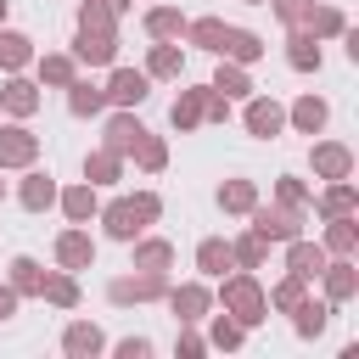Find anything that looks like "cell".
<instances>
[{"instance_id": "cell-1", "label": "cell", "mask_w": 359, "mask_h": 359, "mask_svg": "<svg viewBox=\"0 0 359 359\" xmlns=\"http://www.w3.org/2000/svg\"><path fill=\"white\" fill-rule=\"evenodd\" d=\"M157 213H163V196H157V191H135V196H112L95 219H101V230H107L112 241L129 247L146 224H157Z\"/></svg>"}, {"instance_id": "cell-2", "label": "cell", "mask_w": 359, "mask_h": 359, "mask_svg": "<svg viewBox=\"0 0 359 359\" xmlns=\"http://www.w3.org/2000/svg\"><path fill=\"white\" fill-rule=\"evenodd\" d=\"M213 303H219L224 314H236V320H241L247 331L269 320V297H264V286H258V275H252V269L219 275V292H213Z\"/></svg>"}, {"instance_id": "cell-3", "label": "cell", "mask_w": 359, "mask_h": 359, "mask_svg": "<svg viewBox=\"0 0 359 359\" xmlns=\"http://www.w3.org/2000/svg\"><path fill=\"white\" fill-rule=\"evenodd\" d=\"M247 219H252L247 230H258L269 247H280V241L303 236V219H309V213H297V208H286V202H275V208H269V202H252V208H247Z\"/></svg>"}, {"instance_id": "cell-4", "label": "cell", "mask_w": 359, "mask_h": 359, "mask_svg": "<svg viewBox=\"0 0 359 359\" xmlns=\"http://www.w3.org/2000/svg\"><path fill=\"white\" fill-rule=\"evenodd\" d=\"M73 62L79 67H112L118 62V28L112 22H101V28L79 22L73 28Z\"/></svg>"}, {"instance_id": "cell-5", "label": "cell", "mask_w": 359, "mask_h": 359, "mask_svg": "<svg viewBox=\"0 0 359 359\" xmlns=\"http://www.w3.org/2000/svg\"><path fill=\"white\" fill-rule=\"evenodd\" d=\"M163 292H168V275H163V269H135V275L107 280V303H118V309H129V303H157Z\"/></svg>"}, {"instance_id": "cell-6", "label": "cell", "mask_w": 359, "mask_h": 359, "mask_svg": "<svg viewBox=\"0 0 359 359\" xmlns=\"http://www.w3.org/2000/svg\"><path fill=\"white\" fill-rule=\"evenodd\" d=\"M163 303L174 309V320H180V325H196V320H208V314H213V286H208V280H180V286H168V292H163Z\"/></svg>"}, {"instance_id": "cell-7", "label": "cell", "mask_w": 359, "mask_h": 359, "mask_svg": "<svg viewBox=\"0 0 359 359\" xmlns=\"http://www.w3.org/2000/svg\"><path fill=\"white\" fill-rule=\"evenodd\" d=\"M28 163H39V135L22 118L0 123V168H28Z\"/></svg>"}, {"instance_id": "cell-8", "label": "cell", "mask_w": 359, "mask_h": 359, "mask_svg": "<svg viewBox=\"0 0 359 359\" xmlns=\"http://www.w3.org/2000/svg\"><path fill=\"white\" fill-rule=\"evenodd\" d=\"M241 123H247V135H252V140H275V135L286 129V107H280L275 95H247Z\"/></svg>"}, {"instance_id": "cell-9", "label": "cell", "mask_w": 359, "mask_h": 359, "mask_svg": "<svg viewBox=\"0 0 359 359\" xmlns=\"http://www.w3.org/2000/svg\"><path fill=\"white\" fill-rule=\"evenodd\" d=\"M146 140V123L135 118V107H118L112 118H107V129H101V146L107 151H118V157H135V146Z\"/></svg>"}, {"instance_id": "cell-10", "label": "cell", "mask_w": 359, "mask_h": 359, "mask_svg": "<svg viewBox=\"0 0 359 359\" xmlns=\"http://www.w3.org/2000/svg\"><path fill=\"white\" fill-rule=\"evenodd\" d=\"M101 90H107V107H140L151 95V79H146V67H112V79Z\"/></svg>"}, {"instance_id": "cell-11", "label": "cell", "mask_w": 359, "mask_h": 359, "mask_svg": "<svg viewBox=\"0 0 359 359\" xmlns=\"http://www.w3.org/2000/svg\"><path fill=\"white\" fill-rule=\"evenodd\" d=\"M309 168H314V180H353V151L342 140H314Z\"/></svg>"}, {"instance_id": "cell-12", "label": "cell", "mask_w": 359, "mask_h": 359, "mask_svg": "<svg viewBox=\"0 0 359 359\" xmlns=\"http://www.w3.org/2000/svg\"><path fill=\"white\" fill-rule=\"evenodd\" d=\"M95 264V236L84 230V224H67L62 236H56V269H90Z\"/></svg>"}, {"instance_id": "cell-13", "label": "cell", "mask_w": 359, "mask_h": 359, "mask_svg": "<svg viewBox=\"0 0 359 359\" xmlns=\"http://www.w3.org/2000/svg\"><path fill=\"white\" fill-rule=\"evenodd\" d=\"M45 107V95H39V84L34 79H22V73H6V84H0V112H11V118H34Z\"/></svg>"}, {"instance_id": "cell-14", "label": "cell", "mask_w": 359, "mask_h": 359, "mask_svg": "<svg viewBox=\"0 0 359 359\" xmlns=\"http://www.w3.org/2000/svg\"><path fill=\"white\" fill-rule=\"evenodd\" d=\"M73 79H79L73 50H45V56H34V84H39V90H67Z\"/></svg>"}, {"instance_id": "cell-15", "label": "cell", "mask_w": 359, "mask_h": 359, "mask_svg": "<svg viewBox=\"0 0 359 359\" xmlns=\"http://www.w3.org/2000/svg\"><path fill=\"white\" fill-rule=\"evenodd\" d=\"M56 191H62V185L50 180V168H34V163H28V168H22V185H17V202H22L28 213H45V208H56Z\"/></svg>"}, {"instance_id": "cell-16", "label": "cell", "mask_w": 359, "mask_h": 359, "mask_svg": "<svg viewBox=\"0 0 359 359\" xmlns=\"http://www.w3.org/2000/svg\"><path fill=\"white\" fill-rule=\"evenodd\" d=\"M56 208L67 213V224H90V219L101 213V191H95L90 180H79V185H62V191H56Z\"/></svg>"}, {"instance_id": "cell-17", "label": "cell", "mask_w": 359, "mask_h": 359, "mask_svg": "<svg viewBox=\"0 0 359 359\" xmlns=\"http://www.w3.org/2000/svg\"><path fill=\"white\" fill-rule=\"evenodd\" d=\"M314 280H325V303L359 297V269H353V258H325V269H320Z\"/></svg>"}, {"instance_id": "cell-18", "label": "cell", "mask_w": 359, "mask_h": 359, "mask_svg": "<svg viewBox=\"0 0 359 359\" xmlns=\"http://www.w3.org/2000/svg\"><path fill=\"white\" fill-rule=\"evenodd\" d=\"M62 353H67V359H95V353H107V331H101L95 320H73V325L62 331Z\"/></svg>"}, {"instance_id": "cell-19", "label": "cell", "mask_w": 359, "mask_h": 359, "mask_svg": "<svg viewBox=\"0 0 359 359\" xmlns=\"http://www.w3.org/2000/svg\"><path fill=\"white\" fill-rule=\"evenodd\" d=\"M320 62H325L320 39H314L309 28H286V67H292V73H320Z\"/></svg>"}, {"instance_id": "cell-20", "label": "cell", "mask_w": 359, "mask_h": 359, "mask_svg": "<svg viewBox=\"0 0 359 359\" xmlns=\"http://www.w3.org/2000/svg\"><path fill=\"white\" fill-rule=\"evenodd\" d=\"M325 118H331V101H325V95H314V90H309V95H297V101L286 107V123H292L297 135H320V129H325Z\"/></svg>"}, {"instance_id": "cell-21", "label": "cell", "mask_w": 359, "mask_h": 359, "mask_svg": "<svg viewBox=\"0 0 359 359\" xmlns=\"http://www.w3.org/2000/svg\"><path fill=\"white\" fill-rule=\"evenodd\" d=\"M280 247H286V269L303 275V280H314V275L325 269V258H331L320 241H303V236H292V241H280Z\"/></svg>"}, {"instance_id": "cell-22", "label": "cell", "mask_w": 359, "mask_h": 359, "mask_svg": "<svg viewBox=\"0 0 359 359\" xmlns=\"http://www.w3.org/2000/svg\"><path fill=\"white\" fill-rule=\"evenodd\" d=\"M297 28H309L314 39H337V34L348 28V17H342L337 6H325V0H309V6H303V17H297Z\"/></svg>"}, {"instance_id": "cell-23", "label": "cell", "mask_w": 359, "mask_h": 359, "mask_svg": "<svg viewBox=\"0 0 359 359\" xmlns=\"http://www.w3.org/2000/svg\"><path fill=\"white\" fill-rule=\"evenodd\" d=\"M224 28H230L224 17H185V34L180 39L196 45V50H208V56H219L224 50Z\"/></svg>"}, {"instance_id": "cell-24", "label": "cell", "mask_w": 359, "mask_h": 359, "mask_svg": "<svg viewBox=\"0 0 359 359\" xmlns=\"http://www.w3.org/2000/svg\"><path fill=\"white\" fill-rule=\"evenodd\" d=\"M180 73H185L180 39H151V50H146V79H180Z\"/></svg>"}, {"instance_id": "cell-25", "label": "cell", "mask_w": 359, "mask_h": 359, "mask_svg": "<svg viewBox=\"0 0 359 359\" xmlns=\"http://www.w3.org/2000/svg\"><path fill=\"white\" fill-rule=\"evenodd\" d=\"M202 101H208V84H191V90H180V95H174V107H168V123H174L180 135L202 129Z\"/></svg>"}, {"instance_id": "cell-26", "label": "cell", "mask_w": 359, "mask_h": 359, "mask_svg": "<svg viewBox=\"0 0 359 359\" xmlns=\"http://www.w3.org/2000/svg\"><path fill=\"white\" fill-rule=\"evenodd\" d=\"M331 258H353L359 252V219L353 213H337V219H325V241H320Z\"/></svg>"}, {"instance_id": "cell-27", "label": "cell", "mask_w": 359, "mask_h": 359, "mask_svg": "<svg viewBox=\"0 0 359 359\" xmlns=\"http://www.w3.org/2000/svg\"><path fill=\"white\" fill-rule=\"evenodd\" d=\"M129 247H135L129 269H163V275H168V264H174V241H163V236H146V230H140Z\"/></svg>"}, {"instance_id": "cell-28", "label": "cell", "mask_w": 359, "mask_h": 359, "mask_svg": "<svg viewBox=\"0 0 359 359\" xmlns=\"http://www.w3.org/2000/svg\"><path fill=\"white\" fill-rule=\"evenodd\" d=\"M213 90H219L224 101H247V95H252V73H247L241 62L219 56V67H213Z\"/></svg>"}, {"instance_id": "cell-29", "label": "cell", "mask_w": 359, "mask_h": 359, "mask_svg": "<svg viewBox=\"0 0 359 359\" xmlns=\"http://www.w3.org/2000/svg\"><path fill=\"white\" fill-rule=\"evenodd\" d=\"M84 180H90L95 191H107V185H118V180H123V157H118V151H107V146H95V151H84Z\"/></svg>"}, {"instance_id": "cell-30", "label": "cell", "mask_w": 359, "mask_h": 359, "mask_svg": "<svg viewBox=\"0 0 359 359\" xmlns=\"http://www.w3.org/2000/svg\"><path fill=\"white\" fill-rule=\"evenodd\" d=\"M309 208H320V219H337V213H359V191H353V180H325L320 202H309Z\"/></svg>"}, {"instance_id": "cell-31", "label": "cell", "mask_w": 359, "mask_h": 359, "mask_svg": "<svg viewBox=\"0 0 359 359\" xmlns=\"http://www.w3.org/2000/svg\"><path fill=\"white\" fill-rule=\"evenodd\" d=\"M34 39L28 34H17V28H0V73H22V67H34Z\"/></svg>"}, {"instance_id": "cell-32", "label": "cell", "mask_w": 359, "mask_h": 359, "mask_svg": "<svg viewBox=\"0 0 359 359\" xmlns=\"http://www.w3.org/2000/svg\"><path fill=\"white\" fill-rule=\"evenodd\" d=\"M264 39L252 34V28H224V50L219 56H230V62H241V67H252V62H264Z\"/></svg>"}, {"instance_id": "cell-33", "label": "cell", "mask_w": 359, "mask_h": 359, "mask_svg": "<svg viewBox=\"0 0 359 359\" xmlns=\"http://www.w3.org/2000/svg\"><path fill=\"white\" fill-rule=\"evenodd\" d=\"M67 112H73V118H101V112H107V90L90 84V79H73V84H67Z\"/></svg>"}, {"instance_id": "cell-34", "label": "cell", "mask_w": 359, "mask_h": 359, "mask_svg": "<svg viewBox=\"0 0 359 359\" xmlns=\"http://www.w3.org/2000/svg\"><path fill=\"white\" fill-rule=\"evenodd\" d=\"M196 269H202V280H219L224 269H236V264H230V241H224V236L196 241Z\"/></svg>"}, {"instance_id": "cell-35", "label": "cell", "mask_w": 359, "mask_h": 359, "mask_svg": "<svg viewBox=\"0 0 359 359\" xmlns=\"http://www.w3.org/2000/svg\"><path fill=\"white\" fill-rule=\"evenodd\" d=\"M6 280H11V292H17V297H39V286H45V264H39V258H28V252H17Z\"/></svg>"}, {"instance_id": "cell-36", "label": "cell", "mask_w": 359, "mask_h": 359, "mask_svg": "<svg viewBox=\"0 0 359 359\" xmlns=\"http://www.w3.org/2000/svg\"><path fill=\"white\" fill-rule=\"evenodd\" d=\"M39 297H45L50 309H79V280H73V269H45Z\"/></svg>"}, {"instance_id": "cell-37", "label": "cell", "mask_w": 359, "mask_h": 359, "mask_svg": "<svg viewBox=\"0 0 359 359\" xmlns=\"http://www.w3.org/2000/svg\"><path fill=\"white\" fill-rule=\"evenodd\" d=\"M337 314V303H314V297H303L297 309H292V325H297V337L303 342H314L320 331H325V320Z\"/></svg>"}, {"instance_id": "cell-38", "label": "cell", "mask_w": 359, "mask_h": 359, "mask_svg": "<svg viewBox=\"0 0 359 359\" xmlns=\"http://www.w3.org/2000/svg\"><path fill=\"white\" fill-rule=\"evenodd\" d=\"M264 258H269V241H264L258 230H247V236L230 241V264H236V269H264Z\"/></svg>"}, {"instance_id": "cell-39", "label": "cell", "mask_w": 359, "mask_h": 359, "mask_svg": "<svg viewBox=\"0 0 359 359\" xmlns=\"http://www.w3.org/2000/svg\"><path fill=\"white\" fill-rule=\"evenodd\" d=\"M264 297H269V309H280V314H292V309H297V303H303V297H309V280H303V275H292V269H286V280H275V286H269V292H264Z\"/></svg>"}, {"instance_id": "cell-40", "label": "cell", "mask_w": 359, "mask_h": 359, "mask_svg": "<svg viewBox=\"0 0 359 359\" xmlns=\"http://www.w3.org/2000/svg\"><path fill=\"white\" fill-rule=\"evenodd\" d=\"M146 34H151V39H180V34H185V11L151 6V11H146Z\"/></svg>"}, {"instance_id": "cell-41", "label": "cell", "mask_w": 359, "mask_h": 359, "mask_svg": "<svg viewBox=\"0 0 359 359\" xmlns=\"http://www.w3.org/2000/svg\"><path fill=\"white\" fill-rule=\"evenodd\" d=\"M135 168H140V174H163V168H168V140L146 129V140L135 146Z\"/></svg>"}, {"instance_id": "cell-42", "label": "cell", "mask_w": 359, "mask_h": 359, "mask_svg": "<svg viewBox=\"0 0 359 359\" xmlns=\"http://www.w3.org/2000/svg\"><path fill=\"white\" fill-rule=\"evenodd\" d=\"M252 202H258V185H252V180H224V185H219V208H224V213H247Z\"/></svg>"}, {"instance_id": "cell-43", "label": "cell", "mask_w": 359, "mask_h": 359, "mask_svg": "<svg viewBox=\"0 0 359 359\" xmlns=\"http://www.w3.org/2000/svg\"><path fill=\"white\" fill-rule=\"evenodd\" d=\"M247 342V325L236 314H213V331H208V348H241Z\"/></svg>"}, {"instance_id": "cell-44", "label": "cell", "mask_w": 359, "mask_h": 359, "mask_svg": "<svg viewBox=\"0 0 359 359\" xmlns=\"http://www.w3.org/2000/svg\"><path fill=\"white\" fill-rule=\"evenodd\" d=\"M275 202H286V208H297V213H309V202H314V191H309L303 180H292V174H280V180H275Z\"/></svg>"}, {"instance_id": "cell-45", "label": "cell", "mask_w": 359, "mask_h": 359, "mask_svg": "<svg viewBox=\"0 0 359 359\" xmlns=\"http://www.w3.org/2000/svg\"><path fill=\"white\" fill-rule=\"evenodd\" d=\"M174 353H180V359H202V353H208V337H202L196 325H180V337H174Z\"/></svg>"}, {"instance_id": "cell-46", "label": "cell", "mask_w": 359, "mask_h": 359, "mask_svg": "<svg viewBox=\"0 0 359 359\" xmlns=\"http://www.w3.org/2000/svg\"><path fill=\"white\" fill-rule=\"evenodd\" d=\"M224 118H230V101H224V95L208 84V101H202V123H224Z\"/></svg>"}, {"instance_id": "cell-47", "label": "cell", "mask_w": 359, "mask_h": 359, "mask_svg": "<svg viewBox=\"0 0 359 359\" xmlns=\"http://www.w3.org/2000/svg\"><path fill=\"white\" fill-rule=\"evenodd\" d=\"M112 353H118V359H146V353H151V337H118Z\"/></svg>"}, {"instance_id": "cell-48", "label": "cell", "mask_w": 359, "mask_h": 359, "mask_svg": "<svg viewBox=\"0 0 359 359\" xmlns=\"http://www.w3.org/2000/svg\"><path fill=\"white\" fill-rule=\"evenodd\" d=\"M264 6H269L286 28H297V17H303V6H309V0H264Z\"/></svg>"}, {"instance_id": "cell-49", "label": "cell", "mask_w": 359, "mask_h": 359, "mask_svg": "<svg viewBox=\"0 0 359 359\" xmlns=\"http://www.w3.org/2000/svg\"><path fill=\"white\" fill-rule=\"evenodd\" d=\"M17 303H22V297L11 292V280H0V325H6L11 314H17Z\"/></svg>"}, {"instance_id": "cell-50", "label": "cell", "mask_w": 359, "mask_h": 359, "mask_svg": "<svg viewBox=\"0 0 359 359\" xmlns=\"http://www.w3.org/2000/svg\"><path fill=\"white\" fill-rule=\"evenodd\" d=\"M95 6H107L112 17H129V6H135V0H95Z\"/></svg>"}, {"instance_id": "cell-51", "label": "cell", "mask_w": 359, "mask_h": 359, "mask_svg": "<svg viewBox=\"0 0 359 359\" xmlns=\"http://www.w3.org/2000/svg\"><path fill=\"white\" fill-rule=\"evenodd\" d=\"M6 11H11V0H0V28H6Z\"/></svg>"}, {"instance_id": "cell-52", "label": "cell", "mask_w": 359, "mask_h": 359, "mask_svg": "<svg viewBox=\"0 0 359 359\" xmlns=\"http://www.w3.org/2000/svg\"><path fill=\"white\" fill-rule=\"evenodd\" d=\"M0 174H6V168H0ZM0 202H6V180H0Z\"/></svg>"}, {"instance_id": "cell-53", "label": "cell", "mask_w": 359, "mask_h": 359, "mask_svg": "<svg viewBox=\"0 0 359 359\" xmlns=\"http://www.w3.org/2000/svg\"><path fill=\"white\" fill-rule=\"evenodd\" d=\"M247 6H264V0H247Z\"/></svg>"}]
</instances>
